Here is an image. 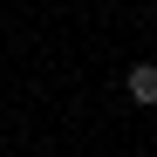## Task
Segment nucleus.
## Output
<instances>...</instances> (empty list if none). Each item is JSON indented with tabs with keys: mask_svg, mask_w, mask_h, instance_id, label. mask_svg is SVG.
Returning a JSON list of instances; mask_svg holds the SVG:
<instances>
[{
	"mask_svg": "<svg viewBox=\"0 0 157 157\" xmlns=\"http://www.w3.org/2000/svg\"><path fill=\"white\" fill-rule=\"evenodd\" d=\"M0 123H7V116H0Z\"/></svg>",
	"mask_w": 157,
	"mask_h": 157,
	"instance_id": "nucleus-2",
	"label": "nucleus"
},
{
	"mask_svg": "<svg viewBox=\"0 0 157 157\" xmlns=\"http://www.w3.org/2000/svg\"><path fill=\"white\" fill-rule=\"evenodd\" d=\"M123 89H130V102H157V62H137L123 75Z\"/></svg>",
	"mask_w": 157,
	"mask_h": 157,
	"instance_id": "nucleus-1",
	"label": "nucleus"
}]
</instances>
